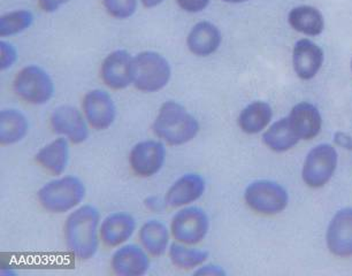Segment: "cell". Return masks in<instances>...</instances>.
I'll return each mask as SVG.
<instances>
[{
	"instance_id": "1",
	"label": "cell",
	"mask_w": 352,
	"mask_h": 276,
	"mask_svg": "<svg viewBox=\"0 0 352 276\" xmlns=\"http://www.w3.org/2000/svg\"><path fill=\"white\" fill-rule=\"evenodd\" d=\"M100 213L95 206L82 205L68 216L64 226L68 250L81 260L94 258L98 251Z\"/></svg>"
},
{
	"instance_id": "2",
	"label": "cell",
	"mask_w": 352,
	"mask_h": 276,
	"mask_svg": "<svg viewBox=\"0 0 352 276\" xmlns=\"http://www.w3.org/2000/svg\"><path fill=\"white\" fill-rule=\"evenodd\" d=\"M155 136L172 146H180L191 142L198 135L199 124L180 104L166 102L153 122Z\"/></svg>"
},
{
	"instance_id": "3",
	"label": "cell",
	"mask_w": 352,
	"mask_h": 276,
	"mask_svg": "<svg viewBox=\"0 0 352 276\" xmlns=\"http://www.w3.org/2000/svg\"><path fill=\"white\" fill-rule=\"evenodd\" d=\"M87 189L78 177H59L50 181L39 189L37 194L39 204L43 209L54 214L71 212L85 199Z\"/></svg>"
},
{
	"instance_id": "4",
	"label": "cell",
	"mask_w": 352,
	"mask_h": 276,
	"mask_svg": "<svg viewBox=\"0 0 352 276\" xmlns=\"http://www.w3.org/2000/svg\"><path fill=\"white\" fill-rule=\"evenodd\" d=\"M244 200L256 213L275 216L287 209L289 195L281 184L274 181L258 180L248 185L244 192Z\"/></svg>"
},
{
	"instance_id": "5",
	"label": "cell",
	"mask_w": 352,
	"mask_h": 276,
	"mask_svg": "<svg viewBox=\"0 0 352 276\" xmlns=\"http://www.w3.org/2000/svg\"><path fill=\"white\" fill-rule=\"evenodd\" d=\"M170 66L162 54L146 51L134 58V84L140 91L157 92L170 80Z\"/></svg>"
},
{
	"instance_id": "6",
	"label": "cell",
	"mask_w": 352,
	"mask_h": 276,
	"mask_svg": "<svg viewBox=\"0 0 352 276\" xmlns=\"http://www.w3.org/2000/svg\"><path fill=\"white\" fill-rule=\"evenodd\" d=\"M338 154L331 144H319L307 153L304 160L302 179L309 188L319 189L334 176L338 168Z\"/></svg>"
},
{
	"instance_id": "7",
	"label": "cell",
	"mask_w": 352,
	"mask_h": 276,
	"mask_svg": "<svg viewBox=\"0 0 352 276\" xmlns=\"http://www.w3.org/2000/svg\"><path fill=\"white\" fill-rule=\"evenodd\" d=\"M210 220L204 209L186 206L175 213L170 223V233L176 242L187 245L199 244L208 236Z\"/></svg>"
},
{
	"instance_id": "8",
	"label": "cell",
	"mask_w": 352,
	"mask_h": 276,
	"mask_svg": "<svg viewBox=\"0 0 352 276\" xmlns=\"http://www.w3.org/2000/svg\"><path fill=\"white\" fill-rule=\"evenodd\" d=\"M14 91L21 100L32 105H43L52 98V78L42 68L28 66L20 71L14 81Z\"/></svg>"
},
{
	"instance_id": "9",
	"label": "cell",
	"mask_w": 352,
	"mask_h": 276,
	"mask_svg": "<svg viewBox=\"0 0 352 276\" xmlns=\"http://www.w3.org/2000/svg\"><path fill=\"white\" fill-rule=\"evenodd\" d=\"M166 146L160 141L148 139L136 144L129 153V166L140 177H151L165 165Z\"/></svg>"
},
{
	"instance_id": "10",
	"label": "cell",
	"mask_w": 352,
	"mask_h": 276,
	"mask_svg": "<svg viewBox=\"0 0 352 276\" xmlns=\"http://www.w3.org/2000/svg\"><path fill=\"white\" fill-rule=\"evenodd\" d=\"M326 243L335 257H352V209H340L333 216L326 231Z\"/></svg>"
},
{
	"instance_id": "11",
	"label": "cell",
	"mask_w": 352,
	"mask_h": 276,
	"mask_svg": "<svg viewBox=\"0 0 352 276\" xmlns=\"http://www.w3.org/2000/svg\"><path fill=\"white\" fill-rule=\"evenodd\" d=\"M51 127L56 134L67 138L74 144H82L88 139L89 129L85 117L73 106L58 107L51 115Z\"/></svg>"
},
{
	"instance_id": "12",
	"label": "cell",
	"mask_w": 352,
	"mask_h": 276,
	"mask_svg": "<svg viewBox=\"0 0 352 276\" xmlns=\"http://www.w3.org/2000/svg\"><path fill=\"white\" fill-rule=\"evenodd\" d=\"M102 80L113 90H122L134 83V59L127 51H114L102 65Z\"/></svg>"
},
{
	"instance_id": "13",
	"label": "cell",
	"mask_w": 352,
	"mask_h": 276,
	"mask_svg": "<svg viewBox=\"0 0 352 276\" xmlns=\"http://www.w3.org/2000/svg\"><path fill=\"white\" fill-rule=\"evenodd\" d=\"M206 190V182L197 173L184 174L169 187L166 192V205L172 209H182L197 202Z\"/></svg>"
},
{
	"instance_id": "14",
	"label": "cell",
	"mask_w": 352,
	"mask_h": 276,
	"mask_svg": "<svg viewBox=\"0 0 352 276\" xmlns=\"http://www.w3.org/2000/svg\"><path fill=\"white\" fill-rule=\"evenodd\" d=\"M324 60V51L310 39H300L295 43L292 50V67L298 78L305 81L316 78Z\"/></svg>"
},
{
	"instance_id": "15",
	"label": "cell",
	"mask_w": 352,
	"mask_h": 276,
	"mask_svg": "<svg viewBox=\"0 0 352 276\" xmlns=\"http://www.w3.org/2000/svg\"><path fill=\"white\" fill-rule=\"evenodd\" d=\"M85 117L96 130H105L116 120V105L109 93L102 90H92L83 100Z\"/></svg>"
},
{
	"instance_id": "16",
	"label": "cell",
	"mask_w": 352,
	"mask_h": 276,
	"mask_svg": "<svg viewBox=\"0 0 352 276\" xmlns=\"http://www.w3.org/2000/svg\"><path fill=\"white\" fill-rule=\"evenodd\" d=\"M148 255V252L138 245H122L113 253L111 267L119 276L144 275L150 268Z\"/></svg>"
},
{
	"instance_id": "17",
	"label": "cell",
	"mask_w": 352,
	"mask_h": 276,
	"mask_svg": "<svg viewBox=\"0 0 352 276\" xmlns=\"http://www.w3.org/2000/svg\"><path fill=\"white\" fill-rule=\"evenodd\" d=\"M136 230V220L126 212L111 213L100 222V240L109 248H118L131 240Z\"/></svg>"
},
{
	"instance_id": "18",
	"label": "cell",
	"mask_w": 352,
	"mask_h": 276,
	"mask_svg": "<svg viewBox=\"0 0 352 276\" xmlns=\"http://www.w3.org/2000/svg\"><path fill=\"white\" fill-rule=\"evenodd\" d=\"M288 119L300 139L311 141L320 134L322 117L314 104L307 102L297 104L292 107Z\"/></svg>"
},
{
	"instance_id": "19",
	"label": "cell",
	"mask_w": 352,
	"mask_h": 276,
	"mask_svg": "<svg viewBox=\"0 0 352 276\" xmlns=\"http://www.w3.org/2000/svg\"><path fill=\"white\" fill-rule=\"evenodd\" d=\"M222 36L218 27L210 22H199L191 29L187 44L191 54L198 57H208L221 45Z\"/></svg>"
},
{
	"instance_id": "20",
	"label": "cell",
	"mask_w": 352,
	"mask_h": 276,
	"mask_svg": "<svg viewBox=\"0 0 352 276\" xmlns=\"http://www.w3.org/2000/svg\"><path fill=\"white\" fill-rule=\"evenodd\" d=\"M35 159L46 172L53 175H61L67 168L69 161L67 138H56L53 142L43 146L36 154Z\"/></svg>"
},
{
	"instance_id": "21",
	"label": "cell",
	"mask_w": 352,
	"mask_h": 276,
	"mask_svg": "<svg viewBox=\"0 0 352 276\" xmlns=\"http://www.w3.org/2000/svg\"><path fill=\"white\" fill-rule=\"evenodd\" d=\"M138 238H140L142 248L153 257H160L170 246L169 245L170 234H169L168 228L165 223L159 220L146 221L141 227Z\"/></svg>"
},
{
	"instance_id": "22",
	"label": "cell",
	"mask_w": 352,
	"mask_h": 276,
	"mask_svg": "<svg viewBox=\"0 0 352 276\" xmlns=\"http://www.w3.org/2000/svg\"><path fill=\"white\" fill-rule=\"evenodd\" d=\"M265 146L273 152H287L297 146L300 139L292 127L288 117H282L270 126L263 135Z\"/></svg>"
},
{
	"instance_id": "23",
	"label": "cell",
	"mask_w": 352,
	"mask_h": 276,
	"mask_svg": "<svg viewBox=\"0 0 352 276\" xmlns=\"http://www.w3.org/2000/svg\"><path fill=\"white\" fill-rule=\"evenodd\" d=\"M288 22L297 32L305 36L320 35L324 29V15L318 8L312 6H297L289 12Z\"/></svg>"
},
{
	"instance_id": "24",
	"label": "cell",
	"mask_w": 352,
	"mask_h": 276,
	"mask_svg": "<svg viewBox=\"0 0 352 276\" xmlns=\"http://www.w3.org/2000/svg\"><path fill=\"white\" fill-rule=\"evenodd\" d=\"M273 111L270 104L254 102L248 105L239 115V127L248 135L259 134L271 124Z\"/></svg>"
},
{
	"instance_id": "25",
	"label": "cell",
	"mask_w": 352,
	"mask_h": 276,
	"mask_svg": "<svg viewBox=\"0 0 352 276\" xmlns=\"http://www.w3.org/2000/svg\"><path fill=\"white\" fill-rule=\"evenodd\" d=\"M29 124L27 117L16 110H4L0 114V143L13 146L27 136Z\"/></svg>"
},
{
	"instance_id": "26",
	"label": "cell",
	"mask_w": 352,
	"mask_h": 276,
	"mask_svg": "<svg viewBox=\"0 0 352 276\" xmlns=\"http://www.w3.org/2000/svg\"><path fill=\"white\" fill-rule=\"evenodd\" d=\"M168 255L173 265L180 269H195L204 265L208 258V252L201 249L191 248V245L175 242L170 244Z\"/></svg>"
},
{
	"instance_id": "27",
	"label": "cell",
	"mask_w": 352,
	"mask_h": 276,
	"mask_svg": "<svg viewBox=\"0 0 352 276\" xmlns=\"http://www.w3.org/2000/svg\"><path fill=\"white\" fill-rule=\"evenodd\" d=\"M34 15L28 11H15L1 16L0 35L3 37L16 35L25 32L32 25Z\"/></svg>"
},
{
	"instance_id": "28",
	"label": "cell",
	"mask_w": 352,
	"mask_h": 276,
	"mask_svg": "<svg viewBox=\"0 0 352 276\" xmlns=\"http://www.w3.org/2000/svg\"><path fill=\"white\" fill-rule=\"evenodd\" d=\"M109 14L116 19H128L134 14L138 8L136 0H102Z\"/></svg>"
},
{
	"instance_id": "29",
	"label": "cell",
	"mask_w": 352,
	"mask_h": 276,
	"mask_svg": "<svg viewBox=\"0 0 352 276\" xmlns=\"http://www.w3.org/2000/svg\"><path fill=\"white\" fill-rule=\"evenodd\" d=\"M0 54H1V58H0L1 69L11 68L18 59V54H16L14 46L8 42L0 43Z\"/></svg>"
},
{
	"instance_id": "30",
	"label": "cell",
	"mask_w": 352,
	"mask_h": 276,
	"mask_svg": "<svg viewBox=\"0 0 352 276\" xmlns=\"http://www.w3.org/2000/svg\"><path fill=\"white\" fill-rule=\"evenodd\" d=\"M210 0H177V4L184 11L197 13L206 8Z\"/></svg>"
},
{
	"instance_id": "31",
	"label": "cell",
	"mask_w": 352,
	"mask_h": 276,
	"mask_svg": "<svg viewBox=\"0 0 352 276\" xmlns=\"http://www.w3.org/2000/svg\"><path fill=\"white\" fill-rule=\"evenodd\" d=\"M196 275L203 276H225L226 272L218 265H201L198 267L197 271H195Z\"/></svg>"
},
{
	"instance_id": "32",
	"label": "cell",
	"mask_w": 352,
	"mask_h": 276,
	"mask_svg": "<svg viewBox=\"0 0 352 276\" xmlns=\"http://www.w3.org/2000/svg\"><path fill=\"white\" fill-rule=\"evenodd\" d=\"M68 1L69 0H38V4L43 11L52 13V12L59 10L63 5L66 4Z\"/></svg>"
},
{
	"instance_id": "33",
	"label": "cell",
	"mask_w": 352,
	"mask_h": 276,
	"mask_svg": "<svg viewBox=\"0 0 352 276\" xmlns=\"http://www.w3.org/2000/svg\"><path fill=\"white\" fill-rule=\"evenodd\" d=\"M334 142L342 149L352 150V137L346 133H342V131L335 133Z\"/></svg>"
},
{
	"instance_id": "34",
	"label": "cell",
	"mask_w": 352,
	"mask_h": 276,
	"mask_svg": "<svg viewBox=\"0 0 352 276\" xmlns=\"http://www.w3.org/2000/svg\"><path fill=\"white\" fill-rule=\"evenodd\" d=\"M164 0H142V3L144 5L145 8H155V6H158L159 4H162Z\"/></svg>"
},
{
	"instance_id": "35",
	"label": "cell",
	"mask_w": 352,
	"mask_h": 276,
	"mask_svg": "<svg viewBox=\"0 0 352 276\" xmlns=\"http://www.w3.org/2000/svg\"><path fill=\"white\" fill-rule=\"evenodd\" d=\"M223 1H227V3H244L248 0H223Z\"/></svg>"
},
{
	"instance_id": "36",
	"label": "cell",
	"mask_w": 352,
	"mask_h": 276,
	"mask_svg": "<svg viewBox=\"0 0 352 276\" xmlns=\"http://www.w3.org/2000/svg\"><path fill=\"white\" fill-rule=\"evenodd\" d=\"M351 71H352V60H351Z\"/></svg>"
}]
</instances>
